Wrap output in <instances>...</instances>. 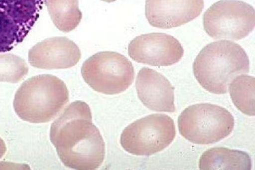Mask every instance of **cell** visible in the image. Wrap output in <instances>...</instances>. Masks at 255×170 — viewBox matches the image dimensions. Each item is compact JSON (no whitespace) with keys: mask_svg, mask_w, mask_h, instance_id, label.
Segmentation results:
<instances>
[{"mask_svg":"<svg viewBox=\"0 0 255 170\" xmlns=\"http://www.w3.org/2000/svg\"><path fill=\"white\" fill-rule=\"evenodd\" d=\"M180 134L196 145H212L230 136L235 125L232 114L221 106L198 104L189 106L178 117Z\"/></svg>","mask_w":255,"mask_h":170,"instance_id":"277c9868","label":"cell"},{"mask_svg":"<svg viewBox=\"0 0 255 170\" xmlns=\"http://www.w3.org/2000/svg\"><path fill=\"white\" fill-rule=\"evenodd\" d=\"M128 54L137 63L152 66H169L179 62L184 49L172 35L151 33L134 38L128 46Z\"/></svg>","mask_w":255,"mask_h":170,"instance_id":"9c48e42d","label":"cell"},{"mask_svg":"<svg viewBox=\"0 0 255 170\" xmlns=\"http://www.w3.org/2000/svg\"><path fill=\"white\" fill-rule=\"evenodd\" d=\"M255 78L245 74L238 76L229 86L236 107L245 115L253 117L255 115Z\"/></svg>","mask_w":255,"mask_h":170,"instance_id":"9a60e30c","label":"cell"},{"mask_svg":"<svg viewBox=\"0 0 255 170\" xmlns=\"http://www.w3.org/2000/svg\"><path fill=\"white\" fill-rule=\"evenodd\" d=\"M6 153V146L4 141L0 138V159L2 158Z\"/></svg>","mask_w":255,"mask_h":170,"instance_id":"e0dca14e","label":"cell"},{"mask_svg":"<svg viewBox=\"0 0 255 170\" xmlns=\"http://www.w3.org/2000/svg\"><path fill=\"white\" fill-rule=\"evenodd\" d=\"M102 1H106V2L111 3L113 2V1H116V0H102Z\"/></svg>","mask_w":255,"mask_h":170,"instance_id":"ac0fdd59","label":"cell"},{"mask_svg":"<svg viewBox=\"0 0 255 170\" xmlns=\"http://www.w3.org/2000/svg\"><path fill=\"white\" fill-rule=\"evenodd\" d=\"M193 74L203 88L213 94L228 93L232 80L250 71V61L244 48L230 40L212 42L198 54Z\"/></svg>","mask_w":255,"mask_h":170,"instance_id":"7a4b0ae2","label":"cell"},{"mask_svg":"<svg viewBox=\"0 0 255 170\" xmlns=\"http://www.w3.org/2000/svg\"><path fill=\"white\" fill-rule=\"evenodd\" d=\"M204 7V0H146L145 14L152 27L171 29L192 21Z\"/></svg>","mask_w":255,"mask_h":170,"instance_id":"30bf717a","label":"cell"},{"mask_svg":"<svg viewBox=\"0 0 255 170\" xmlns=\"http://www.w3.org/2000/svg\"><path fill=\"white\" fill-rule=\"evenodd\" d=\"M42 0H0V53L23 42L37 20Z\"/></svg>","mask_w":255,"mask_h":170,"instance_id":"ba28073f","label":"cell"},{"mask_svg":"<svg viewBox=\"0 0 255 170\" xmlns=\"http://www.w3.org/2000/svg\"><path fill=\"white\" fill-rule=\"evenodd\" d=\"M68 102V89L63 80L42 74L22 84L16 91L13 106L22 120L45 123L57 117Z\"/></svg>","mask_w":255,"mask_h":170,"instance_id":"3957f363","label":"cell"},{"mask_svg":"<svg viewBox=\"0 0 255 170\" xmlns=\"http://www.w3.org/2000/svg\"><path fill=\"white\" fill-rule=\"evenodd\" d=\"M176 134L172 118L153 114L127 127L121 136V145L130 154L150 156L168 147L174 141Z\"/></svg>","mask_w":255,"mask_h":170,"instance_id":"8992f818","label":"cell"},{"mask_svg":"<svg viewBox=\"0 0 255 170\" xmlns=\"http://www.w3.org/2000/svg\"><path fill=\"white\" fill-rule=\"evenodd\" d=\"M252 162L247 153L227 148H213L206 151L200 160V169L251 170Z\"/></svg>","mask_w":255,"mask_h":170,"instance_id":"4fadbf2b","label":"cell"},{"mask_svg":"<svg viewBox=\"0 0 255 170\" xmlns=\"http://www.w3.org/2000/svg\"><path fill=\"white\" fill-rule=\"evenodd\" d=\"M29 62L44 70L68 69L75 66L81 58V50L66 37H53L38 43L29 50Z\"/></svg>","mask_w":255,"mask_h":170,"instance_id":"8fae6325","label":"cell"},{"mask_svg":"<svg viewBox=\"0 0 255 170\" xmlns=\"http://www.w3.org/2000/svg\"><path fill=\"white\" fill-rule=\"evenodd\" d=\"M29 72L27 63L13 54H0V82L17 83Z\"/></svg>","mask_w":255,"mask_h":170,"instance_id":"2e32d148","label":"cell"},{"mask_svg":"<svg viewBox=\"0 0 255 170\" xmlns=\"http://www.w3.org/2000/svg\"><path fill=\"white\" fill-rule=\"evenodd\" d=\"M54 25L63 32L73 31L81 23L83 14L79 0H43Z\"/></svg>","mask_w":255,"mask_h":170,"instance_id":"5bb4252c","label":"cell"},{"mask_svg":"<svg viewBox=\"0 0 255 170\" xmlns=\"http://www.w3.org/2000/svg\"><path fill=\"white\" fill-rule=\"evenodd\" d=\"M81 74L85 83L97 92L117 95L133 83L135 72L131 61L116 52H100L83 63Z\"/></svg>","mask_w":255,"mask_h":170,"instance_id":"5b68a950","label":"cell"},{"mask_svg":"<svg viewBox=\"0 0 255 170\" xmlns=\"http://www.w3.org/2000/svg\"><path fill=\"white\" fill-rule=\"evenodd\" d=\"M50 139L67 168L96 170L103 164L105 143L87 103L76 101L65 108L51 125Z\"/></svg>","mask_w":255,"mask_h":170,"instance_id":"6da1fadb","label":"cell"},{"mask_svg":"<svg viewBox=\"0 0 255 170\" xmlns=\"http://www.w3.org/2000/svg\"><path fill=\"white\" fill-rule=\"evenodd\" d=\"M135 87L139 100L148 109L165 113L176 111L174 88L157 71L141 69L137 74Z\"/></svg>","mask_w":255,"mask_h":170,"instance_id":"7c38bea8","label":"cell"},{"mask_svg":"<svg viewBox=\"0 0 255 170\" xmlns=\"http://www.w3.org/2000/svg\"><path fill=\"white\" fill-rule=\"evenodd\" d=\"M204 27L215 40L238 41L246 38L255 27V9L242 1L222 0L204 13Z\"/></svg>","mask_w":255,"mask_h":170,"instance_id":"52a82bcc","label":"cell"}]
</instances>
